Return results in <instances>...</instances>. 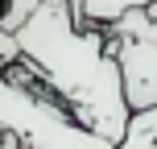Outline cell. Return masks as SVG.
Segmentation results:
<instances>
[{"label":"cell","instance_id":"obj_1","mask_svg":"<svg viewBox=\"0 0 157 149\" xmlns=\"http://www.w3.org/2000/svg\"><path fill=\"white\" fill-rule=\"evenodd\" d=\"M21 62L41 75L54 100L87 133L120 145L128 128V104L120 87V66L112 41L99 29H78L66 0H41L37 13L13 33Z\"/></svg>","mask_w":157,"mask_h":149},{"label":"cell","instance_id":"obj_2","mask_svg":"<svg viewBox=\"0 0 157 149\" xmlns=\"http://www.w3.org/2000/svg\"><path fill=\"white\" fill-rule=\"evenodd\" d=\"M0 133H8L25 149H116L103 137L78 128L41 83V75L21 58L0 71Z\"/></svg>","mask_w":157,"mask_h":149},{"label":"cell","instance_id":"obj_3","mask_svg":"<svg viewBox=\"0 0 157 149\" xmlns=\"http://www.w3.org/2000/svg\"><path fill=\"white\" fill-rule=\"evenodd\" d=\"M112 54L120 66V87H124L128 112L157 108V46L141 37H120L112 41Z\"/></svg>","mask_w":157,"mask_h":149},{"label":"cell","instance_id":"obj_4","mask_svg":"<svg viewBox=\"0 0 157 149\" xmlns=\"http://www.w3.org/2000/svg\"><path fill=\"white\" fill-rule=\"evenodd\" d=\"M153 0H83V8H78V29H108V25H116L120 17L128 13H145Z\"/></svg>","mask_w":157,"mask_h":149},{"label":"cell","instance_id":"obj_5","mask_svg":"<svg viewBox=\"0 0 157 149\" xmlns=\"http://www.w3.org/2000/svg\"><path fill=\"white\" fill-rule=\"evenodd\" d=\"M116 149H157V108L132 112V116H128V128H124V137H120Z\"/></svg>","mask_w":157,"mask_h":149},{"label":"cell","instance_id":"obj_6","mask_svg":"<svg viewBox=\"0 0 157 149\" xmlns=\"http://www.w3.org/2000/svg\"><path fill=\"white\" fill-rule=\"evenodd\" d=\"M37 4H41V0H8V13H4V25H0V29H4V33H17L33 13H37Z\"/></svg>","mask_w":157,"mask_h":149},{"label":"cell","instance_id":"obj_7","mask_svg":"<svg viewBox=\"0 0 157 149\" xmlns=\"http://www.w3.org/2000/svg\"><path fill=\"white\" fill-rule=\"evenodd\" d=\"M145 17H149V21H157V0H153L149 8H145Z\"/></svg>","mask_w":157,"mask_h":149},{"label":"cell","instance_id":"obj_8","mask_svg":"<svg viewBox=\"0 0 157 149\" xmlns=\"http://www.w3.org/2000/svg\"><path fill=\"white\" fill-rule=\"evenodd\" d=\"M4 13H8V0H0V25H4Z\"/></svg>","mask_w":157,"mask_h":149}]
</instances>
